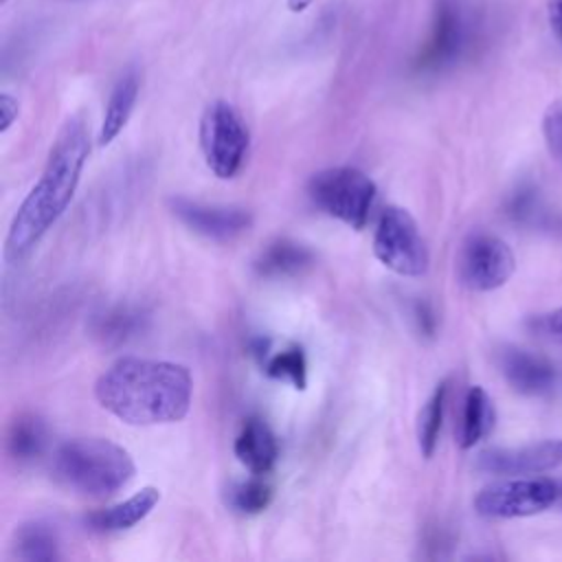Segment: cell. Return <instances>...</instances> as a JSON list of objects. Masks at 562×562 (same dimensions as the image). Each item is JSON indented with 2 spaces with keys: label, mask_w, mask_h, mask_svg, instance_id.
<instances>
[{
  "label": "cell",
  "mask_w": 562,
  "mask_h": 562,
  "mask_svg": "<svg viewBox=\"0 0 562 562\" xmlns=\"http://www.w3.org/2000/svg\"><path fill=\"white\" fill-rule=\"evenodd\" d=\"M94 397L130 426L173 424L191 408L193 378L184 364L127 356L99 375Z\"/></svg>",
  "instance_id": "obj_1"
},
{
  "label": "cell",
  "mask_w": 562,
  "mask_h": 562,
  "mask_svg": "<svg viewBox=\"0 0 562 562\" xmlns=\"http://www.w3.org/2000/svg\"><path fill=\"white\" fill-rule=\"evenodd\" d=\"M88 156V125L81 116H70L53 140L37 182L11 220L4 241V257L9 261L18 263L26 259L42 237L53 228V224L64 215L77 191Z\"/></svg>",
  "instance_id": "obj_2"
},
{
  "label": "cell",
  "mask_w": 562,
  "mask_h": 562,
  "mask_svg": "<svg viewBox=\"0 0 562 562\" xmlns=\"http://www.w3.org/2000/svg\"><path fill=\"white\" fill-rule=\"evenodd\" d=\"M136 474L132 454L103 437H75L59 443L50 457V476L61 487L103 498L123 490Z\"/></svg>",
  "instance_id": "obj_3"
},
{
  "label": "cell",
  "mask_w": 562,
  "mask_h": 562,
  "mask_svg": "<svg viewBox=\"0 0 562 562\" xmlns=\"http://www.w3.org/2000/svg\"><path fill=\"white\" fill-rule=\"evenodd\" d=\"M307 193L323 213L360 231L369 222L378 189L356 167H329L310 178Z\"/></svg>",
  "instance_id": "obj_4"
},
{
  "label": "cell",
  "mask_w": 562,
  "mask_h": 562,
  "mask_svg": "<svg viewBox=\"0 0 562 562\" xmlns=\"http://www.w3.org/2000/svg\"><path fill=\"white\" fill-rule=\"evenodd\" d=\"M200 147L206 167L217 178H233L241 169L248 151V127L233 103L215 99L206 105L200 119Z\"/></svg>",
  "instance_id": "obj_5"
},
{
  "label": "cell",
  "mask_w": 562,
  "mask_h": 562,
  "mask_svg": "<svg viewBox=\"0 0 562 562\" xmlns=\"http://www.w3.org/2000/svg\"><path fill=\"white\" fill-rule=\"evenodd\" d=\"M373 255L400 277H419L428 270V248L415 217L402 206H386L373 235Z\"/></svg>",
  "instance_id": "obj_6"
},
{
  "label": "cell",
  "mask_w": 562,
  "mask_h": 562,
  "mask_svg": "<svg viewBox=\"0 0 562 562\" xmlns=\"http://www.w3.org/2000/svg\"><path fill=\"white\" fill-rule=\"evenodd\" d=\"M558 496L555 481L518 476L483 487L474 498V509L485 518H522L549 509Z\"/></svg>",
  "instance_id": "obj_7"
},
{
  "label": "cell",
  "mask_w": 562,
  "mask_h": 562,
  "mask_svg": "<svg viewBox=\"0 0 562 562\" xmlns=\"http://www.w3.org/2000/svg\"><path fill=\"white\" fill-rule=\"evenodd\" d=\"M457 270L465 288L490 292L509 281L516 270V257L501 237L472 233L459 250Z\"/></svg>",
  "instance_id": "obj_8"
},
{
  "label": "cell",
  "mask_w": 562,
  "mask_h": 562,
  "mask_svg": "<svg viewBox=\"0 0 562 562\" xmlns=\"http://www.w3.org/2000/svg\"><path fill=\"white\" fill-rule=\"evenodd\" d=\"M169 211L193 233L215 239L228 241L241 233H246L252 224V213L244 206L233 204H206L184 195L169 198Z\"/></svg>",
  "instance_id": "obj_9"
},
{
  "label": "cell",
  "mask_w": 562,
  "mask_h": 562,
  "mask_svg": "<svg viewBox=\"0 0 562 562\" xmlns=\"http://www.w3.org/2000/svg\"><path fill=\"white\" fill-rule=\"evenodd\" d=\"M562 465V439H542L518 448H490L476 457V470L487 474L527 476Z\"/></svg>",
  "instance_id": "obj_10"
},
{
  "label": "cell",
  "mask_w": 562,
  "mask_h": 562,
  "mask_svg": "<svg viewBox=\"0 0 562 562\" xmlns=\"http://www.w3.org/2000/svg\"><path fill=\"white\" fill-rule=\"evenodd\" d=\"M465 44V20L454 0H439L430 37L419 53L417 68L439 70L452 64Z\"/></svg>",
  "instance_id": "obj_11"
},
{
  "label": "cell",
  "mask_w": 562,
  "mask_h": 562,
  "mask_svg": "<svg viewBox=\"0 0 562 562\" xmlns=\"http://www.w3.org/2000/svg\"><path fill=\"white\" fill-rule=\"evenodd\" d=\"M498 367L507 384L522 395H542L555 384V367L542 356L518 347L501 349Z\"/></svg>",
  "instance_id": "obj_12"
},
{
  "label": "cell",
  "mask_w": 562,
  "mask_h": 562,
  "mask_svg": "<svg viewBox=\"0 0 562 562\" xmlns=\"http://www.w3.org/2000/svg\"><path fill=\"white\" fill-rule=\"evenodd\" d=\"M237 461L250 474H268L279 459V443L261 417H248L233 443Z\"/></svg>",
  "instance_id": "obj_13"
},
{
  "label": "cell",
  "mask_w": 562,
  "mask_h": 562,
  "mask_svg": "<svg viewBox=\"0 0 562 562\" xmlns=\"http://www.w3.org/2000/svg\"><path fill=\"white\" fill-rule=\"evenodd\" d=\"M158 501H160L158 487L147 485V487L138 490L136 494H132L130 498H125L123 503H116L112 507L90 514L86 518V525L101 533L125 531V529H132L134 525H138L140 520H145L151 514V509L158 505Z\"/></svg>",
  "instance_id": "obj_14"
},
{
  "label": "cell",
  "mask_w": 562,
  "mask_h": 562,
  "mask_svg": "<svg viewBox=\"0 0 562 562\" xmlns=\"http://www.w3.org/2000/svg\"><path fill=\"white\" fill-rule=\"evenodd\" d=\"M314 263V252L292 239H274L270 241L261 255L255 261L257 274L266 279H279V277H292L303 272Z\"/></svg>",
  "instance_id": "obj_15"
},
{
  "label": "cell",
  "mask_w": 562,
  "mask_h": 562,
  "mask_svg": "<svg viewBox=\"0 0 562 562\" xmlns=\"http://www.w3.org/2000/svg\"><path fill=\"white\" fill-rule=\"evenodd\" d=\"M494 402L490 393L483 386H470V391L463 397V408H461V419H459V430L457 439L463 450L474 448L483 437L490 435L494 428Z\"/></svg>",
  "instance_id": "obj_16"
},
{
  "label": "cell",
  "mask_w": 562,
  "mask_h": 562,
  "mask_svg": "<svg viewBox=\"0 0 562 562\" xmlns=\"http://www.w3.org/2000/svg\"><path fill=\"white\" fill-rule=\"evenodd\" d=\"M138 99V77L134 70L125 72L112 88L105 112H103V121L99 127V145H110L127 125L134 105Z\"/></svg>",
  "instance_id": "obj_17"
},
{
  "label": "cell",
  "mask_w": 562,
  "mask_h": 562,
  "mask_svg": "<svg viewBox=\"0 0 562 562\" xmlns=\"http://www.w3.org/2000/svg\"><path fill=\"white\" fill-rule=\"evenodd\" d=\"M505 213L514 224L529 228H555L558 217L542 198L540 189L531 182L518 184L505 202Z\"/></svg>",
  "instance_id": "obj_18"
},
{
  "label": "cell",
  "mask_w": 562,
  "mask_h": 562,
  "mask_svg": "<svg viewBox=\"0 0 562 562\" xmlns=\"http://www.w3.org/2000/svg\"><path fill=\"white\" fill-rule=\"evenodd\" d=\"M143 310L134 305H114L94 318V336L105 345H121L138 336L145 325Z\"/></svg>",
  "instance_id": "obj_19"
},
{
  "label": "cell",
  "mask_w": 562,
  "mask_h": 562,
  "mask_svg": "<svg viewBox=\"0 0 562 562\" xmlns=\"http://www.w3.org/2000/svg\"><path fill=\"white\" fill-rule=\"evenodd\" d=\"M44 446H46V424L35 413L18 415L7 435L9 454L15 461L26 463L37 459Z\"/></svg>",
  "instance_id": "obj_20"
},
{
  "label": "cell",
  "mask_w": 562,
  "mask_h": 562,
  "mask_svg": "<svg viewBox=\"0 0 562 562\" xmlns=\"http://www.w3.org/2000/svg\"><path fill=\"white\" fill-rule=\"evenodd\" d=\"M15 553L26 562H44L59 558L57 531L42 520H31L22 525L15 533Z\"/></svg>",
  "instance_id": "obj_21"
},
{
  "label": "cell",
  "mask_w": 562,
  "mask_h": 562,
  "mask_svg": "<svg viewBox=\"0 0 562 562\" xmlns=\"http://www.w3.org/2000/svg\"><path fill=\"white\" fill-rule=\"evenodd\" d=\"M446 400H448V382H439L426 404L419 411L417 417V443L426 459H430L437 450L441 426H443V413H446Z\"/></svg>",
  "instance_id": "obj_22"
},
{
  "label": "cell",
  "mask_w": 562,
  "mask_h": 562,
  "mask_svg": "<svg viewBox=\"0 0 562 562\" xmlns=\"http://www.w3.org/2000/svg\"><path fill=\"white\" fill-rule=\"evenodd\" d=\"M274 490L263 474H252L246 481H235L226 490V503L239 514H259L272 503Z\"/></svg>",
  "instance_id": "obj_23"
},
{
  "label": "cell",
  "mask_w": 562,
  "mask_h": 562,
  "mask_svg": "<svg viewBox=\"0 0 562 562\" xmlns=\"http://www.w3.org/2000/svg\"><path fill=\"white\" fill-rule=\"evenodd\" d=\"M261 364L270 378L290 382L299 391H303L307 384V358L299 345H290L270 356H263Z\"/></svg>",
  "instance_id": "obj_24"
},
{
  "label": "cell",
  "mask_w": 562,
  "mask_h": 562,
  "mask_svg": "<svg viewBox=\"0 0 562 562\" xmlns=\"http://www.w3.org/2000/svg\"><path fill=\"white\" fill-rule=\"evenodd\" d=\"M542 132H544V140L549 151L562 160V101L553 103L542 121Z\"/></svg>",
  "instance_id": "obj_25"
},
{
  "label": "cell",
  "mask_w": 562,
  "mask_h": 562,
  "mask_svg": "<svg viewBox=\"0 0 562 562\" xmlns=\"http://www.w3.org/2000/svg\"><path fill=\"white\" fill-rule=\"evenodd\" d=\"M529 329L538 336L562 342V307L529 318Z\"/></svg>",
  "instance_id": "obj_26"
},
{
  "label": "cell",
  "mask_w": 562,
  "mask_h": 562,
  "mask_svg": "<svg viewBox=\"0 0 562 562\" xmlns=\"http://www.w3.org/2000/svg\"><path fill=\"white\" fill-rule=\"evenodd\" d=\"M18 112H20V103L15 97H11L9 92H2L0 94V130L7 132L11 127V123L18 119Z\"/></svg>",
  "instance_id": "obj_27"
},
{
  "label": "cell",
  "mask_w": 562,
  "mask_h": 562,
  "mask_svg": "<svg viewBox=\"0 0 562 562\" xmlns=\"http://www.w3.org/2000/svg\"><path fill=\"white\" fill-rule=\"evenodd\" d=\"M547 18L551 31L562 42V0H547Z\"/></svg>",
  "instance_id": "obj_28"
},
{
  "label": "cell",
  "mask_w": 562,
  "mask_h": 562,
  "mask_svg": "<svg viewBox=\"0 0 562 562\" xmlns=\"http://www.w3.org/2000/svg\"><path fill=\"white\" fill-rule=\"evenodd\" d=\"M417 323H419V329L424 331V334H432V329H435V316H432V312H430V307L428 305H417Z\"/></svg>",
  "instance_id": "obj_29"
},
{
  "label": "cell",
  "mask_w": 562,
  "mask_h": 562,
  "mask_svg": "<svg viewBox=\"0 0 562 562\" xmlns=\"http://www.w3.org/2000/svg\"><path fill=\"white\" fill-rule=\"evenodd\" d=\"M312 2H316V0H288L285 4H288V9H290L292 13H303Z\"/></svg>",
  "instance_id": "obj_30"
},
{
  "label": "cell",
  "mask_w": 562,
  "mask_h": 562,
  "mask_svg": "<svg viewBox=\"0 0 562 562\" xmlns=\"http://www.w3.org/2000/svg\"><path fill=\"white\" fill-rule=\"evenodd\" d=\"M7 2H9V0H0V4H7Z\"/></svg>",
  "instance_id": "obj_31"
}]
</instances>
